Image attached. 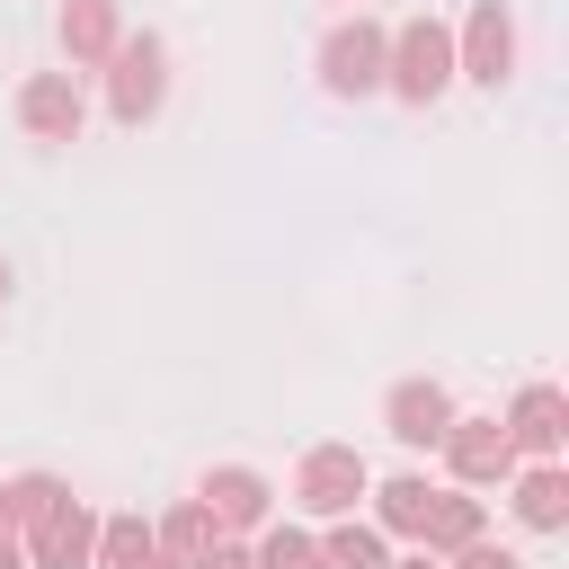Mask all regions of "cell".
I'll return each instance as SVG.
<instances>
[{
    "label": "cell",
    "instance_id": "1",
    "mask_svg": "<svg viewBox=\"0 0 569 569\" xmlns=\"http://www.w3.org/2000/svg\"><path fill=\"white\" fill-rule=\"evenodd\" d=\"M365 489H373V462H365L356 445L320 436V445L293 453V480H284L276 498L293 507V525H338V516H365Z\"/></svg>",
    "mask_w": 569,
    "mask_h": 569
},
{
    "label": "cell",
    "instance_id": "2",
    "mask_svg": "<svg viewBox=\"0 0 569 569\" xmlns=\"http://www.w3.org/2000/svg\"><path fill=\"white\" fill-rule=\"evenodd\" d=\"M382 62H391V27L373 18V9H347V18H329L320 27V44H311V71H320V89L329 98H382Z\"/></svg>",
    "mask_w": 569,
    "mask_h": 569
},
{
    "label": "cell",
    "instance_id": "3",
    "mask_svg": "<svg viewBox=\"0 0 569 569\" xmlns=\"http://www.w3.org/2000/svg\"><path fill=\"white\" fill-rule=\"evenodd\" d=\"M445 89H453V18L418 9V18H400V27H391L382 98H400V107H436Z\"/></svg>",
    "mask_w": 569,
    "mask_h": 569
},
{
    "label": "cell",
    "instance_id": "4",
    "mask_svg": "<svg viewBox=\"0 0 569 569\" xmlns=\"http://www.w3.org/2000/svg\"><path fill=\"white\" fill-rule=\"evenodd\" d=\"M107 116L124 124V133H142L160 107H169V36L160 27H124V44L107 53Z\"/></svg>",
    "mask_w": 569,
    "mask_h": 569
},
{
    "label": "cell",
    "instance_id": "5",
    "mask_svg": "<svg viewBox=\"0 0 569 569\" xmlns=\"http://www.w3.org/2000/svg\"><path fill=\"white\" fill-rule=\"evenodd\" d=\"M525 71V27H516V0H471L453 18V80L471 89H507Z\"/></svg>",
    "mask_w": 569,
    "mask_h": 569
},
{
    "label": "cell",
    "instance_id": "6",
    "mask_svg": "<svg viewBox=\"0 0 569 569\" xmlns=\"http://www.w3.org/2000/svg\"><path fill=\"white\" fill-rule=\"evenodd\" d=\"M436 462H445V489H507V471H516V445H507L498 409H453V427H445Z\"/></svg>",
    "mask_w": 569,
    "mask_h": 569
},
{
    "label": "cell",
    "instance_id": "7",
    "mask_svg": "<svg viewBox=\"0 0 569 569\" xmlns=\"http://www.w3.org/2000/svg\"><path fill=\"white\" fill-rule=\"evenodd\" d=\"M498 427H507L516 462H569V391H560L551 373L516 382V391H507V409H498Z\"/></svg>",
    "mask_w": 569,
    "mask_h": 569
},
{
    "label": "cell",
    "instance_id": "8",
    "mask_svg": "<svg viewBox=\"0 0 569 569\" xmlns=\"http://www.w3.org/2000/svg\"><path fill=\"white\" fill-rule=\"evenodd\" d=\"M196 498H204L213 533H231V542H249V533L276 525V480H267L258 462H213V471L196 480Z\"/></svg>",
    "mask_w": 569,
    "mask_h": 569
},
{
    "label": "cell",
    "instance_id": "9",
    "mask_svg": "<svg viewBox=\"0 0 569 569\" xmlns=\"http://www.w3.org/2000/svg\"><path fill=\"white\" fill-rule=\"evenodd\" d=\"M9 116H18L27 142H80L89 133V89L71 71H27L18 98H9Z\"/></svg>",
    "mask_w": 569,
    "mask_h": 569
},
{
    "label": "cell",
    "instance_id": "10",
    "mask_svg": "<svg viewBox=\"0 0 569 569\" xmlns=\"http://www.w3.org/2000/svg\"><path fill=\"white\" fill-rule=\"evenodd\" d=\"M98 516H107V507H89V498H53V507L18 533L27 569H98Z\"/></svg>",
    "mask_w": 569,
    "mask_h": 569
},
{
    "label": "cell",
    "instance_id": "11",
    "mask_svg": "<svg viewBox=\"0 0 569 569\" xmlns=\"http://www.w3.org/2000/svg\"><path fill=\"white\" fill-rule=\"evenodd\" d=\"M445 427H453V391H445L436 373H400V382L382 391V436H391L400 453H436Z\"/></svg>",
    "mask_w": 569,
    "mask_h": 569
},
{
    "label": "cell",
    "instance_id": "12",
    "mask_svg": "<svg viewBox=\"0 0 569 569\" xmlns=\"http://www.w3.org/2000/svg\"><path fill=\"white\" fill-rule=\"evenodd\" d=\"M53 44H62V71H107V53L124 44V0H62L53 9Z\"/></svg>",
    "mask_w": 569,
    "mask_h": 569
},
{
    "label": "cell",
    "instance_id": "13",
    "mask_svg": "<svg viewBox=\"0 0 569 569\" xmlns=\"http://www.w3.org/2000/svg\"><path fill=\"white\" fill-rule=\"evenodd\" d=\"M427 516H436V480H427V471H373V489H365V525H373L391 551L418 542Z\"/></svg>",
    "mask_w": 569,
    "mask_h": 569
},
{
    "label": "cell",
    "instance_id": "14",
    "mask_svg": "<svg viewBox=\"0 0 569 569\" xmlns=\"http://www.w3.org/2000/svg\"><path fill=\"white\" fill-rule=\"evenodd\" d=\"M507 507H516L525 533H569V462H516Z\"/></svg>",
    "mask_w": 569,
    "mask_h": 569
},
{
    "label": "cell",
    "instance_id": "15",
    "mask_svg": "<svg viewBox=\"0 0 569 569\" xmlns=\"http://www.w3.org/2000/svg\"><path fill=\"white\" fill-rule=\"evenodd\" d=\"M480 533H489V498H480V489H445V480H436V516H427V533H418L409 551L453 560V551H462V542H480Z\"/></svg>",
    "mask_w": 569,
    "mask_h": 569
},
{
    "label": "cell",
    "instance_id": "16",
    "mask_svg": "<svg viewBox=\"0 0 569 569\" xmlns=\"http://www.w3.org/2000/svg\"><path fill=\"white\" fill-rule=\"evenodd\" d=\"M213 542H222V533H213L204 498H169V507L151 516V551H160V560H178V569H187V560H204Z\"/></svg>",
    "mask_w": 569,
    "mask_h": 569
},
{
    "label": "cell",
    "instance_id": "17",
    "mask_svg": "<svg viewBox=\"0 0 569 569\" xmlns=\"http://www.w3.org/2000/svg\"><path fill=\"white\" fill-rule=\"evenodd\" d=\"M311 533H320V569H391V542L365 516H338V525H311Z\"/></svg>",
    "mask_w": 569,
    "mask_h": 569
},
{
    "label": "cell",
    "instance_id": "18",
    "mask_svg": "<svg viewBox=\"0 0 569 569\" xmlns=\"http://www.w3.org/2000/svg\"><path fill=\"white\" fill-rule=\"evenodd\" d=\"M249 560L258 569H320V533L293 525V516H276L267 533H249Z\"/></svg>",
    "mask_w": 569,
    "mask_h": 569
},
{
    "label": "cell",
    "instance_id": "19",
    "mask_svg": "<svg viewBox=\"0 0 569 569\" xmlns=\"http://www.w3.org/2000/svg\"><path fill=\"white\" fill-rule=\"evenodd\" d=\"M53 498H71V480H62V471H9V480H0V516H9L18 533H27Z\"/></svg>",
    "mask_w": 569,
    "mask_h": 569
},
{
    "label": "cell",
    "instance_id": "20",
    "mask_svg": "<svg viewBox=\"0 0 569 569\" xmlns=\"http://www.w3.org/2000/svg\"><path fill=\"white\" fill-rule=\"evenodd\" d=\"M142 551H151V516H142V507L98 516V569H124V560H142Z\"/></svg>",
    "mask_w": 569,
    "mask_h": 569
},
{
    "label": "cell",
    "instance_id": "21",
    "mask_svg": "<svg viewBox=\"0 0 569 569\" xmlns=\"http://www.w3.org/2000/svg\"><path fill=\"white\" fill-rule=\"evenodd\" d=\"M445 569H525V560H516V551H507L498 533H480V542H462V551H453Z\"/></svg>",
    "mask_w": 569,
    "mask_h": 569
},
{
    "label": "cell",
    "instance_id": "22",
    "mask_svg": "<svg viewBox=\"0 0 569 569\" xmlns=\"http://www.w3.org/2000/svg\"><path fill=\"white\" fill-rule=\"evenodd\" d=\"M187 569H258V560H249V542H231V533H222V542H213L204 560H187Z\"/></svg>",
    "mask_w": 569,
    "mask_h": 569
},
{
    "label": "cell",
    "instance_id": "23",
    "mask_svg": "<svg viewBox=\"0 0 569 569\" xmlns=\"http://www.w3.org/2000/svg\"><path fill=\"white\" fill-rule=\"evenodd\" d=\"M391 569H445L436 551H391Z\"/></svg>",
    "mask_w": 569,
    "mask_h": 569
},
{
    "label": "cell",
    "instance_id": "24",
    "mask_svg": "<svg viewBox=\"0 0 569 569\" xmlns=\"http://www.w3.org/2000/svg\"><path fill=\"white\" fill-rule=\"evenodd\" d=\"M0 569H27V551H18V533L0 525Z\"/></svg>",
    "mask_w": 569,
    "mask_h": 569
},
{
    "label": "cell",
    "instance_id": "25",
    "mask_svg": "<svg viewBox=\"0 0 569 569\" xmlns=\"http://www.w3.org/2000/svg\"><path fill=\"white\" fill-rule=\"evenodd\" d=\"M9 293H18V267H9V258H0V311H9Z\"/></svg>",
    "mask_w": 569,
    "mask_h": 569
},
{
    "label": "cell",
    "instance_id": "26",
    "mask_svg": "<svg viewBox=\"0 0 569 569\" xmlns=\"http://www.w3.org/2000/svg\"><path fill=\"white\" fill-rule=\"evenodd\" d=\"M124 569H178V560H160V551H142V560H124Z\"/></svg>",
    "mask_w": 569,
    "mask_h": 569
},
{
    "label": "cell",
    "instance_id": "27",
    "mask_svg": "<svg viewBox=\"0 0 569 569\" xmlns=\"http://www.w3.org/2000/svg\"><path fill=\"white\" fill-rule=\"evenodd\" d=\"M347 9H365V0H338V18H347Z\"/></svg>",
    "mask_w": 569,
    "mask_h": 569
}]
</instances>
